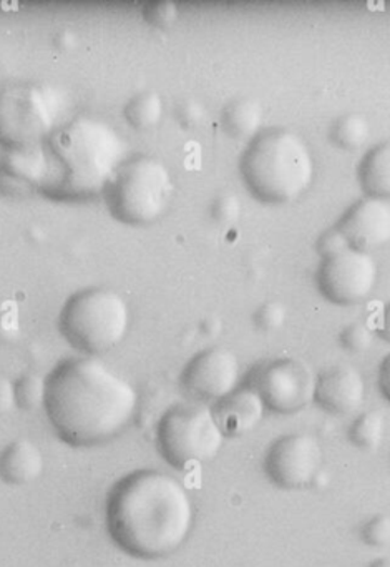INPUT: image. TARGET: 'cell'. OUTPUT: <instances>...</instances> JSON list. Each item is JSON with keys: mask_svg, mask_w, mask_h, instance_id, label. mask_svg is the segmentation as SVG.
<instances>
[{"mask_svg": "<svg viewBox=\"0 0 390 567\" xmlns=\"http://www.w3.org/2000/svg\"><path fill=\"white\" fill-rule=\"evenodd\" d=\"M61 101L54 89L37 82L0 87V145L27 149L47 142L57 129Z\"/></svg>", "mask_w": 390, "mask_h": 567, "instance_id": "cell-8", "label": "cell"}, {"mask_svg": "<svg viewBox=\"0 0 390 567\" xmlns=\"http://www.w3.org/2000/svg\"><path fill=\"white\" fill-rule=\"evenodd\" d=\"M263 107L255 99L239 96L227 102L221 111V126L233 139H255L263 127Z\"/></svg>", "mask_w": 390, "mask_h": 567, "instance_id": "cell-18", "label": "cell"}, {"mask_svg": "<svg viewBox=\"0 0 390 567\" xmlns=\"http://www.w3.org/2000/svg\"><path fill=\"white\" fill-rule=\"evenodd\" d=\"M329 136L333 142L344 151H358L369 140L370 124L366 115L351 112V114L336 118L330 127Z\"/></svg>", "mask_w": 390, "mask_h": 567, "instance_id": "cell-22", "label": "cell"}, {"mask_svg": "<svg viewBox=\"0 0 390 567\" xmlns=\"http://www.w3.org/2000/svg\"><path fill=\"white\" fill-rule=\"evenodd\" d=\"M136 410L132 383L95 357L68 358L47 376V417L68 447H105L132 425Z\"/></svg>", "mask_w": 390, "mask_h": 567, "instance_id": "cell-1", "label": "cell"}, {"mask_svg": "<svg viewBox=\"0 0 390 567\" xmlns=\"http://www.w3.org/2000/svg\"><path fill=\"white\" fill-rule=\"evenodd\" d=\"M46 458L36 442L17 439L0 453V478L11 486H27L42 476Z\"/></svg>", "mask_w": 390, "mask_h": 567, "instance_id": "cell-17", "label": "cell"}, {"mask_svg": "<svg viewBox=\"0 0 390 567\" xmlns=\"http://www.w3.org/2000/svg\"><path fill=\"white\" fill-rule=\"evenodd\" d=\"M43 195L55 201L83 202L103 195L125 160L120 133L103 118L77 115L43 143Z\"/></svg>", "mask_w": 390, "mask_h": 567, "instance_id": "cell-3", "label": "cell"}, {"mask_svg": "<svg viewBox=\"0 0 390 567\" xmlns=\"http://www.w3.org/2000/svg\"><path fill=\"white\" fill-rule=\"evenodd\" d=\"M361 539L364 544L377 550L390 547V513L370 517L369 521L362 526Z\"/></svg>", "mask_w": 390, "mask_h": 567, "instance_id": "cell-24", "label": "cell"}, {"mask_svg": "<svg viewBox=\"0 0 390 567\" xmlns=\"http://www.w3.org/2000/svg\"><path fill=\"white\" fill-rule=\"evenodd\" d=\"M359 180L367 196L390 198V142L380 143L367 152L359 167Z\"/></svg>", "mask_w": 390, "mask_h": 567, "instance_id": "cell-19", "label": "cell"}, {"mask_svg": "<svg viewBox=\"0 0 390 567\" xmlns=\"http://www.w3.org/2000/svg\"><path fill=\"white\" fill-rule=\"evenodd\" d=\"M376 260L369 252L348 248L324 258L317 270V286L327 300L337 305H354L366 300L376 286Z\"/></svg>", "mask_w": 390, "mask_h": 567, "instance_id": "cell-11", "label": "cell"}, {"mask_svg": "<svg viewBox=\"0 0 390 567\" xmlns=\"http://www.w3.org/2000/svg\"><path fill=\"white\" fill-rule=\"evenodd\" d=\"M367 567H390V556L377 557Z\"/></svg>", "mask_w": 390, "mask_h": 567, "instance_id": "cell-36", "label": "cell"}, {"mask_svg": "<svg viewBox=\"0 0 390 567\" xmlns=\"http://www.w3.org/2000/svg\"><path fill=\"white\" fill-rule=\"evenodd\" d=\"M264 411L263 400L246 385L234 389L213 407L214 417L226 438H239L251 433L263 420Z\"/></svg>", "mask_w": 390, "mask_h": 567, "instance_id": "cell-16", "label": "cell"}, {"mask_svg": "<svg viewBox=\"0 0 390 567\" xmlns=\"http://www.w3.org/2000/svg\"><path fill=\"white\" fill-rule=\"evenodd\" d=\"M316 248L324 260V258L341 254V252L348 250V248H352V246L351 243H349V240L346 239L344 233L341 232V229L336 225L333 227V229L326 230V232L320 236Z\"/></svg>", "mask_w": 390, "mask_h": 567, "instance_id": "cell-29", "label": "cell"}, {"mask_svg": "<svg viewBox=\"0 0 390 567\" xmlns=\"http://www.w3.org/2000/svg\"><path fill=\"white\" fill-rule=\"evenodd\" d=\"M173 177L160 158H125L103 193L108 210L127 225H148L167 211L173 195Z\"/></svg>", "mask_w": 390, "mask_h": 567, "instance_id": "cell-6", "label": "cell"}, {"mask_svg": "<svg viewBox=\"0 0 390 567\" xmlns=\"http://www.w3.org/2000/svg\"><path fill=\"white\" fill-rule=\"evenodd\" d=\"M15 398H17V408L29 413L46 408L47 378L37 373L21 376L15 382Z\"/></svg>", "mask_w": 390, "mask_h": 567, "instance_id": "cell-23", "label": "cell"}, {"mask_svg": "<svg viewBox=\"0 0 390 567\" xmlns=\"http://www.w3.org/2000/svg\"><path fill=\"white\" fill-rule=\"evenodd\" d=\"M17 408L15 383L8 376L0 375V417L8 416Z\"/></svg>", "mask_w": 390, "mask_h": 567, "instance_id": "cell-31", "label": "cell"}, {"mask_svg": "<svg viewBox=\"0 0 390 567\" xmlns=\"http://www.w3.org/2000/svg\"><path fill=\"white\" fill-rule=\"evenodd\" d=\"M177 117L183 126L193 129V127L202 126L206 111L202 102L195 101V99H185L177 105Z\"/></svg>", "mask_w": 390, "mask_h": 567, "instance_id": "cell-30", "label": "cell"}, {"mask_svg": "<svg viewBox=\"0 0 390 567\" xmlns=\"http://www.w3.org/2000/svg\"><path fill=\"white\" fill-rule=\"evenodd\" d=\"M193 523L188 489L160 469L128 473L105 501L108 536L121 553L135 559H167L185 544Z\"/></svg>", "mask_w": 390, "mask_h": 567, "instance_id": "cell-2", "label": "cell"}, {"mask_svg": "<svg viewBox=\"0 0 390 567\" xmlns=\"http://www.w3.org/2000/svg\"><path fill=\"white\" fill-rule=\"evenodd\" d=\"M339 339L351 353H366L373 347L374 333L366 323L355 322L342 330Z\"/></svg>", "mask_w": 390, "mask_h": 567, "instance_id": "cell-26", "label": "cell"}, {"mask_svg": "<svg viewBox=\"0 0 390 567\" xmlns=\"http://www.w3.org/2000/svg\"><path fill=\"white\" fill-rule=\"evenodd\" d=\"M380 335L384 339L390 343V304L387 305L382 313V322H380Z\"/></svg>", "mask_w": 390, "mask_h": 567, "instance_id": "cell-34", "label": "cell"}, {"mask_svg": "<svg viewBox=\"0 0 390 567\" xmlns=\"http://www.w3.org/2000/svg\"><path fill=\"white\" fill-rule=\"evenodd\" d=\"M211 217L220 225H234L242 217V202L238 195L231 192H223L214 196L213 204H211Z\"/></svg>", "mask_w": 390, "mask_h": 567, "instance_id": "cell-25", "label": "cell"}, {"mask_svg": "<svg viewBox=\"0 0 390 567\" xmlns=\"http://www.w3.org/2000/svg\"><path fill=\"white\" fill-rule=\"evenodd\" d=\"M46 171L42 145L4 149L0 154V193L11 198H24L42 192Z\"/></svg>", "mask_w": 390, "mask_h": 567, "instance_id": "cell-15", "label": "cell"}, {"mask_svg": "<svg viewBox=\"0 0 390 567\" xmlns=\"http://www.w3.org/2000/svg\"><path fill=\"white\" fill-rule=\"evenodd\" d=\"M286 318H288L286 305L277 300H270L258 308L255 314V323L263 332H274V330H280L284 325Z\"/></svg>", "mask_w": 390, "mask_h": 567, "instance_id": "cell-28", "label": "cell"}, {"mask_svg": "<svg viewBox=\"0 0 390 567\" xmlns=\"http://www.w3.org/2000/svg\"><path fill=\"white\" fill-rule=\"evenodd\" d=\"M155 438L161 458L178 472H188L213 461L226 436L218 425L213 408L203 403H181L161 414Z\"/></svg>", "mask_w": 390, "mask_h": 567, "instance_id": "cell-7", "label": "cell"}, {"mask_svg": "<svg viewBox=\"0 0 390 567\" xmlns=\"http://www.w3.org/2000/svg\"><path fill=\"white\" fill-rule=\"evenodd\" d=\"M130 307L117 289L90 286L65 301L58 326L75 350L99 357L120 345L130 328Z\"/></svg>", "mask_w": 390, "mask_h": 567, "instance_id": "cell-5", "label": "cell"}, {"mask_svg": "<svg viewBox=\"0 0 390 567\" xmlns=\"http://www.w3.org/2000/svg\"><path fill=\"white\" fill-rule=\"evenodd\" d=\"M379 389L390 403V355L384 358L379 366Z\"/></svg>", "mask_w": 390, "mask_h": 567, "instance_id": "cell-33", "label": "cell"}, {"mask_svg": "<svg viewBox=\"0 0 390 567\" xmlns=\"http://www.w3.org/2000/svg\"><path fill=\"white\" fill-rule=\"evenodd\" d=\"M239 360L224 347L199 351L181 373V386L195 403H214L238 389Z\"/></svg>", "mask_w": 390, "mask_h": 567, "instance_id": "cell-12", "label": "cell"}, {"mask_svg": "<svg viewBox=\"0 0 390 567\" xmlns=\"http://www.w3.org/2000/svg\"><path fill=\"white\" fill-rule=\"evenodd\" d=\"M316 378L306 361L274 358L256 364L246 386L258 392L266 410L289 416L314 403Z\"/></svg>", "mask_w": 390, "mask_h": 567, "instance_id": "cell-9", "label": "cell"}, {"mask_svg": "<svg viewBox=\"0 0 390 567\" xmlns=\"http://www.w3.org/2000/svg\"><path fill=\"white\" fill-rule=\"evenodd\" d=\"M21 332V325H18V318L15 311H2L0 313V345L5 343L14 342Z\"/></svg>", "mask_w": 390, "mask_h": 567, "instance_id": "cell-32", "label": "cell"}, {"mask_svg": "<svg viewBox=\"0 0 390 567\" xmlns=\"http://www.w3.org/2000/svg\"><path fill=\"white\" fill-rule=\"evenodd\" d=\"M75 40H77V37L74 36V34L70 33V30H64V33L58 34L57 37H55V42L58 43V46L64 47V49H68V47H74Z\"/></svg>", "mask_w": 390, "mask_h": 567, "instance_id": "cell-35", "label": "cell"}, {"mask_svg": "<svg viewBox=\"0 0 390 567\" xmlns=\"http://www.w3.org/2000/svg\"><path fill=\"white\" fill-rule=\"evenodd\" d=\"M337 227L355 250L379 248L390 242V202L366 196L349 208Z\"/></svg>", "mask_w": 390, "mask_h": 567, "instance_id": "cell-14", "label": "cell"}, {"mask_svg": "<svg viewBox=\"0 0 390 567\" xmlns=\"http://www.w3.org/2000/svg\"><path fill=\"white\" fill-rule=\"evenodd\" d=\"M323 460L320 439L308 433H289L271 442L263 467L276 488L296 491L317 481L323 473Z\"/></svg>", "mask_w": 390, "mask_h": 567, "instance_id": "cell-10", "label": "cell"}, {"mask_svg": "<svg viewBox=\"0 0 390 567\" xmlns=\"http://www.w3.org/2000/svg\"><path fill=\"white\" fill-rule=\"evenodd\" d=\"M249 192L266 204H288L311 186L316 165L308 143L289 129L261 130L239 160Z\"/></svg>", "mask_w": 390, "mask_h": 567, "instance_id": "cell-4", "label": "cell"}, {"mask_svg": "<svg viewBox=\"0 0 390 567\" xmlns=\"http://www.w3.org/2000/svg\"><path fill=\"white\" fill-rule=\"evenodd\" d=\"M0 236H2V225H0Z\"/></svg>", "mask_w": 390, "mask_h": 567, "instance_id": "cell-37", "label": "cell"}, {"mask_svg": "<svg viewBox=\"0 0 390 567\" xmlns=\"http://www.w3.org/2000/svg\"><path fill=\"white\" fill-rule=\"evenodd\" d=\"M386 436V416L380 411L359 414L349 428V439L358 450L373 453L379 450Z\"/></svg>", "mask_w": 390, "mask_h": 567, "instance_id": "cell-21", "label": "cell"}, {"mask_svg": "<svg viewBox=\"0 0 390 567\" xmlns=\"http://www.w3.org/2000/svg\"><path fill=\"white\" fill-rule=\"evenodd\" d=\"M366 400V382L351 364L327 368L316 378L314 403L334 416H351Z\"/></svg>", "mask_w": 390, "mask_h": 567, "instance_id": "cell-13", "label": "cell"}, {"mask_svg": "<svg viewBox=\"0 0 390 567\" xmlns=\"http://www.w3.org/2000/svg\"><path fill=\"white\" fill-rule=\"evenodd\" d=\"M123 114L128 124L135 129L148 130L158 126L164 117V101L160 93L153 90L135 93L125 104Z\"/></svg>", "mask_w": 390, "mask_h": 567, "instance_id": "cell-20", "label": "cell"}, {"mask_svg": "<svg viewBox=\"0 0 390 567\" xmlns=\"http://www.w3.org/2000/svg\"><path fill=\"white\" fill-rule=\"evenodd\" d=\"M180 14L177 2L174 0H150L143 8V15L152 26L167 29L173 24Z\"/></svg>", "mask_w": 390, "mask_h": 567, "instance_id": "cell-27", "label": "cell"}]
</instances>
